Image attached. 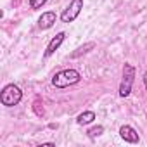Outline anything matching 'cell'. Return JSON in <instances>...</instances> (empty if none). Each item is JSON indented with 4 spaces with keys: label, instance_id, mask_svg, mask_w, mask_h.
I'll list each match as a JSON object with an SVG mask.
<instances>
[{
    "label": "cell",
    "instance_id": "8fae6325",
    "mask_svg": "<svg viewBox=\"0 0 147 147\" xmlns=\"http://www.w3.org/2000/svg\"><path fill=\"white\" fill-rule=\"evenodd\" d=\"M47 2H49V0H30V7H31L33 11H38V9H42Z\"/></svg>",
    "mask_w": 147,
    "mask_h": 147
},
{
    "label": "cell",
    "instance_id": "3957f363",
    "mask_svg": "<svg viewBox=\"0 0 147 147\" xmlns=\"http://www.w3.org/2000/svg\"><path fill=\"white\" fill-rule=\"evenodd\" d=\"M133 82H135V67L130 62H125L123 64V76H121V83H119V90H118L121 99H126L131 94Z\"/></svg>",
    "mask_w": 147,
    "mask_h": 147
},
{
    "label": "cell",
    "instance_id": "ba28073f",
    "mask_svg": "<svg viewBox=\"0 0 147 147\" xmlns=\"http://www.w3.org/2000/svg\"><path fill=\"white\" fill-rule=\"evenodd\" d=\"M94 119H95V113H94V111H85V113L78 114L76 123H78V125H88V123H92Z\"/></svg>",
    "mask_w": 147,
    "mask_h": 147
},
{
    "label": "cell",
    "instance_id": "7a4b0ae2",
    "mask_svg": "<svg viewBox=\"0 0 147 147\" xmlns=\"http://www.w3.org/2000/svg\"><path fill=\"white\" fill-rule=\"evenodd\" d=\"M21 100H23V92L14 83L5 85L2 88V92H0V102H2V106H5V107H14Z\"/></svg>",
    "mask_w": 147,
    "mask_h": 147
},
{
    "label": "cell",
    "instance_id": "277c9868",
    "mask_svg": "<svg viewBox=\"0 0 147 147\" xmlns=\"http://www.w3.org/2000/svg\"><path fill=\"white\" fill-rule=\"evenodd\" d=\"M82 11H83V0H71V2L67 4V7L61 12L59 19L62 23L69 24V23H73V21L78 19V16L82 14Z\"/></svg>",
    "mask_w": 147,
    "mask_h": 147
},
{
    "label": "cell",
    "instance_id": "4fadbf2b",
    "mask_svg": "<svg viewBox=\"0 0 147 147\" xmlns=\"http://www.w3.org/2000/svg\"><path fill=\"white\" fill-rule=\"evenodd\" d=\"M144 87H145V90H147V71L144 73Z\"/></svg>",
    "mask_w": 147,
    "mask_h": 147
},
{
    "label": "cell",
    "instance_id": "8992f818",
    "mask_svg": "<svg viewBox=\"0 0 147 147\" xmlns=\"http://www.w3.org/2000/svg\"><path fill=\"white\" fill-rule=\"evenodd\" d=\"M119 137H121L125 142H128V144H138V140H140L137 130H135L133 126H130V125H123V126L119 128Z\"/></svg>",
    "mask_w": 147,
    "mask_h": 147
},
{
    "label": "cell",
    "instance_id": "6da1fadb",
    "mask_svg": "<svg viewBox=\"0 0 147 147\" xmlns=\"http://www.w3.org/2000/svg\"><path fill=\"white\" fill-rule=\"evenodd\" d=\"M82 82V75L78 69H62L59 73H55V75L52 76V85L55 88H67V87H73Z\"/></svg>",
    "mask_w": 147,
    "mask_h": 147
},
{
    "label": "cell",
    "instance_id": "52a82bcc",
    "mask_svg": "<svg viewBox=\"0 0 147 147\" xmlns=\"http://www.w3.org/2000/svg\"><path fill=\"white\" fill-rule=\"evenodd\" d=\"M57 21V14L54 11H47V12H42V16L38 18V28L40 30H50Z\"/></svg>",
    "mask_w": 147,
    "mask_h": 147
},
{
    "label": "cell",
    "instance_id": "5b68a950",
    "mask_svg": "<svg viewBox=\"0 0 147 147\" xmlns=\"http://www.w3.org/2000/svg\"><path fill=\"white\" fill-rule=\"evenodd\" d=\"M64 38H66V33H64V31H59V33L49 42V45H47V49H45V52H43V57H50V55H54L55 50L62 45Z\"/></svg>",
    "mask_w": 147,
    "mask_h": 147
},
{
    "label": "cell",
    "instance_id": "7c38bea8",
    "mask_svg": "<svg viewBox=\"0 0 147 147\" xmlns=\"http://www.w3.org/2000/svg\"><path fill=\"white\" fill-rule=\"evenodd\" d=\"M40 147H55V144L54 142H47V144H42Z\"/></svg>",
    "mask_w": 147,
    "mask_h": 147
},
{
    "label": "cell",
    "instance_id": "30bf717a",
    "mask_svg": "<svg viewBox=\"0 0 147 147\" xmlns=\"http://www.w3.org/2000/svg\"><path fill=\"white\" fill-rule=\"evenodd\" d=\"M87 133H88V137H90V138H97V137H100V135L104 133V126H102V125H97V126L90 128Z\"/></svg>",
    "mask_w": 147,
    "mask_h": 147
},
{
    "label": "cell",
    "instance_id": "9c48e42d",
    "mask_svg": "<svg viewBox=\"0 0 147 147\" xmlns=\"http://www.w3.org/2000/svg\"><path fill=\"white\" fill-rule=\"evenodd\" d=\"M94 47H95V43H94V42H88L87 45L78 47V49H76V52H73V54H71V57H78V55H82V54L88 52V50H90V49H94Z\"/></svg>",
    "mask_w": 147,
    "mask_h": 147
}]
</instances>
